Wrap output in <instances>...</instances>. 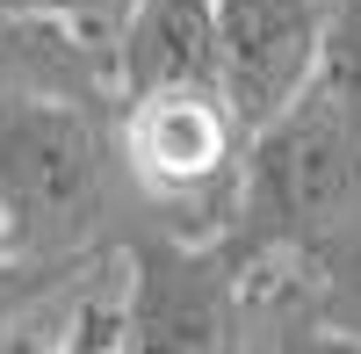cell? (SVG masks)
Listing matches in <instances>:
<instances>
[{
  "mask_svg": "<svg viewBox=\"0 0 361 354\" xmlns=\"http://www.w3.org/2000/svg\"><path fill=\"white\" fill-rule=\"evenodd\" d=\"M354 210H361V116L318 80L289 116L253 130L224 246L253 275L260 268L296 275Z\"/></svg>",
  "mask_w": 361,
  "mask_h": 354,
  "instance_id": "obj_1",
  "label": "cell"
},
{
  "mask_svg": "<svg viewBox=\"0 0 361 354\" xmlns=\"http://www.w3.org/2000/svg\"><path fill=\"white\" fill-rule=\"evenodd\" d=\"M116 159V130L87 109V94L0 87V210L15 260H66L94 239Z\"/></svg>",
  "mask_w": 361,
  "mask_h": 354,
  "instance_id": "obj_2",
  "label": "cell"
},
{
  "mask_svg": "<svg viewBox=\"0 0 361 354\" xmlns=\"http://www.w3.org/2000/svg\"><path fill=\"white\" fill-rule=\"evenodd\" d=\"M246 116L224 87H166V94H130L116 116V152L137 195L166 217L180 239H224L238 217V181H246Z\"/></svg>",
  "mask_w": 361,
  "mask_h": 354,
  "instance_id": "obj_3",
  "label": "cell"
},
{
  "mask_svg": "<svg viewBox=\"0 0 361 354\" xmlns=\"http://www.w3.org/2000/svg\"><path fill=\"white\" fill-rule=\"evenodd\" d=\"M260 275L224 239H137L123 260L130 354H246Z\"/></svg>",
  "mask_w": 361,
  "mask_h": 354,
  "instance_id": "obj_4",
  "label": "cell"
},
{
  "mask_svg": "<svg viewBox=\"0 0 361 354\" xmlns=\"http://www.w3.org/2000/svg\"><path fill=\"white\" fill-rule=\"evenodd\" d=\"M217 37L231 109L246 116V130H267L325 80L333 0H217Z\"/></svg>",
  "mask_w": 361,
  "mask_h": 354,
  "instance_id": "obj_5",
  "label": "cell"
},
{
  "mask_svg": "<svg viewBox=\"0 0 361 354\" xmlns=\"http://www.w3.org/2000/svg\"><path fill=\"white\" fill-rule=\"evenodd\" d=\"M116 94H166V87H224L217 0H137L109 58Z\"/></svg>",
  "mask_w": 361,
  "mask_h": 354,
  "instance_id": "obj_6",
  "label": "cell"
},
{
  "mask_svg": "<svg viewBox=\"0 0 361 354\" xmlns=\"http://www.w3.org/2000/svg\"><path fill=\"white\" fill-rule=\"evenodd\" d=\"M296 289H304V304L325 318V326H340V333L361 340V210L296 268Z\"/></svg>",
  "mask_w": 361,
  "mask_h": 354,
  "instance_id": "obj_7",
  "label": "cell"
},
{
  "mask_svg": "<svg viewBox=\"0 0 361 354\" xmlns=\"http://www.w3.org/2000/svg\"><path fill=\"white\" fill-rule=\"evenodd\" d=\"M267 354H361L354 333L325 326V318L304 304L296 275H282V304H275V333H267Z\"/></svg>",
  "mask_w": 361,
  "mask_h": 354,
  "instance_id": "obj_8",
  "label": "cell"
},
{
  "mask_svg": "<svg viewBox=\"0 0 361 354\" xmlns=\"http://www.w3.org/2000/svg\"><path fill=\"white\" fill-rule=\"evenodd\" d=\"M0 8H15V15H37V22H58V29H73L80 44H94L116 58V37H123V22L137 0H0Z\"/></svg>",
  "mask_w": 361,
  "mask_h": 354,
  "instance_id": "obj_9",
  "label": "cell"
},
{
  "mask_svg": "<svg viewBox=\"0 0 361 354\" xmlns=\"http://www.w3.org/2000/svg\"><path fill=\"white\" fill-rule=\"evenodd\" d=\"M325 87L361 116V0H333V37H325Z\"/></svg>",
  "mask_w": 361,
  "mask_h": 354,
  "instance_id": "obj_10",
  "label": "cell"
},
{
  "mask_svg": "<svg viewBox=\"0 0 361 354\" xmlns=\"http://www.w3.org/2000/svg\"><path fill=\"white\" fill-rule=\"evenodd\" d=\"M15 268V231H8V210H0V275Z\"/></svg>",
  "mask_w": 361,
  "mask_h": 354,
  "instance_id": "obj_11",
  "label": "cell"
}]
</instances>
